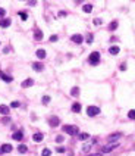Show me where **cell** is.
I'll use <instances>...</instances> for the list:
<instances>
[{"label":"cell","instance_id":"ba28073f","mask_svg":"<svg viewBox=\"0 0 135 156\" xmlns=\"http://www.w3.org/2000/svg\"><path fill=\"white\" fill-rule=\"evenodd\" d=\"M13 140H16V142H22V139H24V133L22 131H16V133H13Z\"/></svg>","mask_w":135,"mask_h":156},{"label":"cell","instance_id":"7a4b0ae2","mask_svg":"<svg viewBox=\"0 0 135 156\" xmlns=\"http://www.w3.org/2000/svg\"><path fill=\"white\" fill-rule=\"evenodd\" d=\"M88 59H90V63H91V65H98V63H100V53H98V52H93V53L88 56Z\"/></svg>","mask_w":135,"mask_h":156},{"label":"cell","instance_id":"d6a6232c","mask_svg":"<svg viewBox=\"0 0 135 156\" xmlns=\"http://www.w3.org/2000/svg\"><path fill=\"white\" fill-rule=\"evenodd\" d=\"M82 150H84V152H88V150H90V146H88V144H84V146H82Z\"/></svg>","mask_w":135,"mask_h":156},{"label":"cell","instance_id":"836d02e7","mask_svg":"<svg viewBox=\"0 0 135 156\" xmlns=\"http://www.w3.org/2000/svg\"><path fill=\"white\" fill-rule=\"evenodd\" d=\"M9 122H10V118H9V116H6V118L3 119V124H9Z\"/></svg>","mask_w":135,"mask_h":156},{"label":"cell","instance_id":"4316f807","mask_svg":"<svg viewBox=\"0 0 135 156\" xmlns=\"http://www.w3.org/2000/svg\"><path fill=\"white\" fill-rule=\"evenodd\" d=\"M19 105H21L19 102H16V100H13V102L10 103V108H13V109H15V108H19Z\"/></svg>","mask_w":135,"mask_h":156},{"label":"cell","instance_id":"3957f363","mask_svg":"<svg viewBox=\"0 0 135 156\" xmlns=\"http://www.w3.org/2000/svg\"><path fill=\"white\" fill-rule=\"evenodd\" d=\"M98 113H100V108H97V106H88V109H87V115L88 116H96Z\"/></svg>","mask_w":135,"mask_h":156},{"label":"cell","instance_id":"9a60e30c","mask_svg":"<svg viewBox=\"0 0 135 156\" xmlns=\"http://www.w3.org/2000/svg\"><path fill=\"white\" fill-rule=\"evenodd\" d=\"M32 139H34V142H37V143H38V142H41V140L44 139V136H43L41 133H35V134L32 136Z\"/></svg>","mask_w":135,"mask_h":156},{"label":"cell","instance_id":"4fadbf2b","mask_svg":"<svg viewBox=\"0 0 135 156\" xmlns=\"http://www.w3.org/2000/svg\"><path fill=\"white\" fill-rule=\"evenodd\" d=\"M35 55H37V57H38V59H44V57H46V50L38 49V50L35 52Z\"/></svg>","mask_w":135,"mask_h":156},{"label":"cell","instance_id":"8992f818","mask_svg":"<svg viewBox=\"0 0 135 156\" xmlns=\"http://www.w3.org/2000/svg\"><path fill=\"white\" fill-rule=\"evenodd\" d=\"M71 40H72L74 43H76V44H81V43L84 41V37H82V35H79V34H75V35H72V37H71Z\"/></svg>","mask_w":135,"mask_h":156},{"label":"cell","instance_id":"83f0119b","mask_svg":"<svg viewBox=\"0 0 135 156\" xmlns=\"http://www.w3.org/2000/svg\"><path fill=\"white\" fill-rule=\"evenodd\" d=\"M88 137H90V136H88L87 133H81V134H79V139H81V140H87Z\"/></svg>","mask_w":135,"mask_h":156},{"label":"cell","instance_id":"30bf717a","mask_svg":"<svg viewBox=\"0 0 135 156\" xmlns=\"http://www.w3.org/2000/svg\"><path fill=\"white\" fill-rule=\"evenodd\" d=\"M32 69H34V71H37V72H40V71H43V69H44V65H43V63H40V62H35V63H32Z\"/></svg>","mask_w":135,"mask_h":156},{"label":"cell","instance_id":"d6986e66","mask_svg":"<svg viewBox=\"0 0 135 156\" xmlns=\"http://www.w3.org/2000/svg\"><path fill=\"white\" fill-rule=\"evenodd\" d=\"M0 113H3V115H9V108L4 106V105H1V106H0Z\"/></svg>","mask_w":135,"mask_h":156},{"label":"cell","instance_id":"6da1fadb","mask_svg":"<svg viewBox=\"0 0 135 156\" xmlns=\"http://www.w3.org/2000/svg\"><path fill=\"white\" fill-rule=\"evenodd\" d=\"M63 131H65L66 134H69V136H76V134H79V130H78V127H75V125H63Z\"/></svg>","mask_w":135,"mask_h":156},{"label":"cell","instance_id":"f546056e","mask_svg":"<svg viewBox=\"0 0 135 156\" xmlns=\"http://www.w3.org/2000/svg\"><path fill=\"white\" fill-rule=\"evenodd\" d=\"M62 142H63V137L62 136H57L56 137V143H62Z\"/></svg>","mask_w":135,"mask_h":156},{"label":"cell","instance_id":"2e32d148","mask_svg":"<svg viewBox=\"0 0 135 156\" xmlns=\"http://www.w3.org/2000/svg\"><path fill=\"white\" fill-rule=\"evenodd\" d=\"M82 10H84L85 13H90V12L93 10V4H84V6H82Z\"/></svg>","mask_w":135,"mask_h":156},{"label":"cell","instance_id":"5b68a950","mask_svg":"<svg viewBox=\"0 0 135 156\" xmlns=\"http://www.w3.org/2000/svg\"><path fill=\"white\" fill-rule=\"evenodd\" d=\"M49 124H50V127L54 128V127H57V125L60 124V119H59L57 116H51V118L49 119Z\"/></svg>","mask_w":135,"mask_h":156},{"label":"cell","instance_id":"d590c367","mask_svg":"<svg viewBox=\"0 0 135 156\" xmlns=\"http://www.w3.org/2000/svg\"><path fill=\"white\" fill-rule=\"evenodd\" d=\"M125 69H126V65H125V63H122V65H121V71H125Z\"/></svg>","mask_w":135,"mask_h":156},{"label":"cell","instance_id":"603a6c76","mask_svg":"<svg viewBox=\"0 0 135 156\" xmlns=\"http://www.w3.org/2000/svg\"><path fill=\"white\" fill-rule=\"evenodd\" d=\"M71 93H72V96L76 97V96H79V88H78V87H74V88L71 90Z\"/></svg>","mask_w":135,"mask_h":156},{"label":"cell","instance_id":"7c38bea8","mask_svg":"<svg viewBox=\"0 0 135 156\" xmlns=\"http://www.w3.org/2000/svg\"><path fill=\"white\" fill-rule=\"evenodd\" d=\"M32 84H34V80H32V78H28V80H25V81H24L21 85H22L24 88H26V87H31Z\"/></svg>","mask_w":135,"mask_h":156},{"label":"cell","instance_id":"e575fe53","mask_svg":"<svg viewBox=\"0 0 135 156\" xmlns=\"http://www.w3.org/2000/svg\"><path fill=\"white\" fill-rule=\"evenodd\" d=\"M57 152L59 153H65V147H57Z\"/></svg>","mask_w":135,"mask_h":156},{"label":"cell","instance_id":"f1b7e54d","mask_svg":"<svg viewBox=\"0 0 135 156\" xmlns=\"http://www.w3.org/2000/svg\"><path fill=\"white\" fill-rule=\"evenodd\" d=\"M128 118H131V119H135V111H129V113H128Z\"/></svg>","mask_w":135,"mask_h":156},{"label":"cell","instance_id":"cb8c5ba5","mask_svg":"<svg viewBox=\"0 0 135 156\" xmlns=\"http://www.w3.org/2000/svg\"><path fill=\"white\" fill-rule=\"evenodd\" d=\"M41 102H43V105L50 103V96H47V94H46V96H43V100H41Z\"/></svg>","mask_w":135,"mask_h":156},{"label":"cell","instance_id":"ac0fdd59","mask_svg":"<svg viewBox=\"0 0 135 156\" xmlns=\"http://www.w3.org/2000/svg\"><path fill=\"white\" fill-rule=\"evenodd\" d=\"M72 112H76V113L81 112V105L79 103H74L72 105Z\"/></svg>","mask_w":135,"mask_h":156},{"label":"cell","instance_id":"7402d4cb","mask_svg":"<svg viewBox=\"0 0 135 156\" xmlns=\"http://www.w3.org/2000/svg\"><path fill=\"white\" fill-rule=\"evenodd\" d=\"M18 152H19V153H25V152H26V146H25V144H19V146H18Z\"/></svg>","mask_w":135,"mask_h":156},{"label":"cell","instance_id":"1f68e13d","mask_svg":"<svg viewBox=\"0 0 135 156\" xmlns=\"http://www.w3.org/2000/svg\"><path fill=\"white\" fill-rule=\"evenodd\" d=\"M50 41H51V43L57 41V35H51V37H50Z\"/></svg>","mask_w":135,"mask_h":156},{"label":"cell","instance_id":"277c9868","mask_svg":"<svg viewBox=\"0 0 135 156\" xmlns=\"http://www.w3.org/2000/svg\"><path fill=\"white\" fill-rule=\"evenodd\" d=\"M119 146H121V143H113V144H107V146H104V147L101 149V152H103V153H107V152H112V150L118 149Z\"/></svg>","mask_w":135,"mask_h":156},{"label":"cell","instance_id":"484cf974","mask_svg":"<svg viewBox=\"0 0 135 156\" xmlns=\"http://www.w3.org/2000/svg\"><path fill=\"white\" fill-rule=\"evenodd\" d=\"M19 16H21L22 21H26V19H28V15H26L25 12H19Z\"/></svg>","mask_w":135,"mask_h":156},{"label":"cell","instance_id":"e0dca14e","mask_svg":"<svg viewBox=\"0 0 135 156\" xmlns=\"http://www.w3.org/2000/svg\"><path fill=\"white\" fill-rule=\"evenodd\" d=\"M34 38H35V40H38V41H41V40H43V32H41L40 29H37V31H35Z\"/></svg>","mask_w":135,"mask_h":156},{"label":"cell","instance_id":"d4e9b609","mask_svg":"<svg viewBox=\"0 0 135 156\" xmlns=\"http://www.w3.org/2000/svg\"><path fill=\"white\" fill-rule=\"evenodd\" d=\"M41 155H43V156H50V155H51V150H50V149H43Z\"/></svg>","mask_w":135,"mask_h":156},{"label":"cell","instance_id":"74e56055","mask_svg":"<svg viewBox=\"0 0 135 156\" xmlns=\"http://www.w3.org/2000/svg\"><path fill=\"white\" fill-rule=\"evenodd\" d=\"M59 16H66V12H59Z\"/></svg>","mask_w":135,"mask_h":156},{"label":"cell","instance_id":"9c48e42d","mask_svg":"<svg viewBox=\"0 0 135 156\" xmlns=\"http://www.w3.org/2000/svg\"><path fill=\"white\" fill-rule=\"evenodd\" d=\"M119 52H121V47H119V46H112V47H109V53L113 55V56L118 55Z\"/></svg>","mask_w":135,"mask_h":156},{"label":"cell","instance_id":"44dd1931","mask_svg":"<svg viewBox=\"0 0 135 156\" xmlns=\"http://www.w3.org/2000/svg\"><path fill=\"white\" fill-rule=\"evenodd\" d=\"M118 25H119V24H118V21H113V22L110 24V27H109V29H110V31H115V29L118 28Z\"/></svg>","mask_w":135,"mask_h":156},{"label":"cell","instance_id":"4dcf8cb0","mask_svg":"<svg viewBox=\"0 0 135 156\" xmlns=\"http://www.w3.org/2000/svg\"><path fill=\"white\" fill-rule=\"evenodd\" d=\"M94 25H101V19H94Z\"/></svg>","mask_w":135,"mask_h":156},{"label":"cell","instance_id":"8fae6325","mask_svg":"<svg viewBox=\"0 0 135 156\" xmlns=\"http://www.w3.org/2000/svg\"><path fill=\"white\" fill-rule=\"evenodd\" d=\"M12 149H13V147H12L10 144H3V146L0 147V152H1V153H9V152H12Z\"/></svg>","mask_w":135,"mask_h":156},{"label":"cell","instance_id":"52a82bcc","mask_svg":"<svg viewBox=\"0 0 135 156\" xmlns=\"http://www.w3.org/2000/svg\"><path fill=\"white\" fill-rule=\"evenodd\" d=\"M119 139H121V133H115V134H110L107 140H109V143H112V142H116L118 143Z\"/></svg>","mask_w":135,"mask_h":156},{"label":"cell","instance_id":"5bb4252c","mask_svg":"<svg viewBox=\"0 0 135 156\" xmlns=\"http://www.w3.org/2000/svg\"><path fill=\"white\" fill-rule=\"evenodd\" d=\"M9 25H10V19H9V18H7V19H1V21H0V27H1V28H7Z\"/></svg>","mask_w":135,"mask_h":156},{"label":"cell","instance_id":"8d00e7d4","mask_svg":"<svg viewBox=\"0 0 135 156\" xmlns=\"http://www.w3.org/2000/svg\"><path fill=\"white\" fill-rule=\"evenodd\" d=\"M4 12H6V10H4V9H1V7H0V16H3V15H4Z\"/></svg>","mask_w":135,"mask_h":156},{"label":"cell","instance_id":"ffe728a7","mask_svg":"<svg viewBox=\"0 0 135 156\" xmlns=\"http://www.w3.org/2000/svg\"><path fill=\"white\" fill-rule=\"evenodd\" d=\"M3 81H6V83H12V77L10 75H6V74H1V77H0Z\"/></svg>","mask_w":135,"mask_h":156},{"label":"cell","instance_id":"ab89813d","mask_svg":"<svg viewBox=\"0 0 135 156\" xmlns=\"http://www.w3.org/2000/svg\"><path fill=\"white\" fill-rule=\"evenodd\" d=\"M88 156H101V155H88Z\"/></svg>","mask_w":135,"mask_h":156},{"label":"cell","instance_id":"f35d334b","mask_svg":"<svg viewBox=\"0 0 135 156\" xmlns=\"http://www.w3.org/2000/svg\"><path fill=\"white\" fill-rule=\"evenodd\" d=\"M87 41H88V43H93V35H90V37H88V40H87Z\"/></svg>","mask_w":135,"mask_h":156}]
</instances>
